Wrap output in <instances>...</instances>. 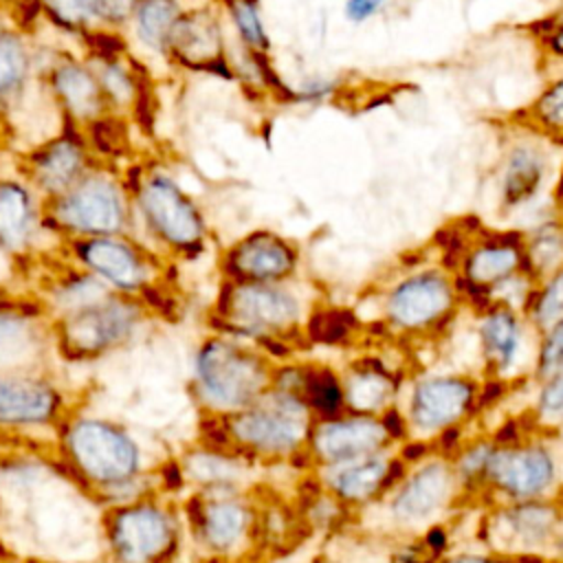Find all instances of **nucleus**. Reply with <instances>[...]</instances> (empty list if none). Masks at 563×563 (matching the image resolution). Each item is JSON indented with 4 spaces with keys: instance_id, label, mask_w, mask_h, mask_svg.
<instances>
[{
    "instance_id": "1",
    "label": "nucleus",
    "mask_w": 563,
    "mask_h": 563,
    "mask_svg": "<svg viewBox=\"0 0 563 563\" xmlns=\"http://www.w3.org/2000/svg\"><path fill=\"white\" fill-rule=\"evenodd\" d=\"M466 308L457 277L440 262H418L400 273L380 301L385 328L405 341L442 339Z\"/></svg>"
},
{
    "instance_id": "2",
    "label": "nucleus",
    "mask_w": 563,
    "mask_h": 563,
    "mask_svg": "<svg viewBox=\"0 0 563 563\" xmlns=\"http://www.w3.org/2000/svg\"><path fill=\"white\" fill-rule=\"evenodd\" d=\"M46 222L73 240L125 233L134 222L125 172L97 163L68 191L46 200Z\"/></svg>"
},
{
    "instance_id": "3",
    "label": "nucleus",
    "mask_w": 563,
    "mask_h": 563,
    "mask_svg": "<svg viewBox=\"0 0 563 563\" xmlns=\"http://www.w3.org/2000/svg\"><path fill=\"white\" fill-rule=\"evenodd\" d=\"M132 211L150 233L174 249H198L207 233L200 205L183 183L156 161H139L125 169Z\"/></svg>"
},
{
    "instance_id": "4",
    "label": "nucleus",
    "mask_w": 563,
    "mask_h": 563,
    "mask_svg": "<svg viewBox=\"0 0 563 563\" xmlns=\"http://www.w3.org/2000/svg\"><path fill=\"white\" fill-rule=\"evenodd\" d=\"M405 383V405L398 402V409L413 440L435 444L444 435L466 429L479 413L482 376L464 372H422Z\"/></svg>"
},
{
    "instance_id": "5",
    "label": "nucleus",
    "mask_w": 563,
    "mask_h": 563,
    "mask_svg": "<svg viewBox=\"0 0 563 563\" xmlns=\"http://www.w3.org/2000/svg\"><path fill=\"white\" fill-rule=\"evenodd\" d=\"M563 488V457L550 433H526L510 442H497L486 477L482 501H523L556 497Z\"/></svg>"
},
{
    "instance_id": "6",
    "label": "nucleus",
    "mask_w": 563,
    "mask_h": 563,
    "mask_svg": "<svg viewBox=\"0 0 563 563\" xmlns=\"http://www.w3.org/2000/svg\"><path fill=\"white\" fill-rule=\"evenodd\" d=\"M387 515L394 528L407 534L442 523L464 501L451 457L433 451L407 466L400 482L385 495Z\"/></svg>"
},
{
    "instance_id": "7",
    "label": "nucleus",
    "mask_w": 563,
    "mask_h": 563,
    "mask_svg": "<svg viewBox=\"0 0 563 563\" xmlns=\"http://www.w3.org/2000/svg\"><path fill=\"white\" fill-rule=\"evenodd\" d=\"M482 543L499 554L548 556L563 530V504L559 497L501 501L486 506Z\"/></svg>"
},
{
    "instance_id": "8",
    "label": "nucleus",
    "mask_w": 563,
    "mask_h": 563,
    "mask_svg": "<svg viewBox=\"0 0 563 563\" xmlns=\"http://www.w3.org/2000/svg\"><path fill=\"white\" fill-rule=\"evenodd\" d=\"M97 163L99 158L86 132L59 123L55 132L33 141L18 154L15 172H20L44 200H51L79 183Z\"/></svg>"
},
{
    "instance_id": "9",
    "label": "nucleus",
    "mask_w": 563,
    "mask_h": 563,
    "mask_svg": "<svg viewBox=\"0 0 563 563\" xmlns=\"http://www.w3.org/2000/svg\"><path fill=\"white\" fill-rule=\"evenodd\" d=\"M552 145L519 123H506L495 167L497 205L501 213L523 209L543 191L552 176Z\"/></svg>"
},
{
    "instance_id": "10",
    "label": "nucleus",
    "mask_w": 563,
    "mask_h": 563,
    "mask_svg": "<svg viewBox=\"0 0 563 563\" xmlns=\"http://www.w3.org/2000/svg\"><path fill=\"white\" fill-rule=\"evenodd\" d=\"M222 15L216 0L187 4L169 37L165 62L185 73L235 79Z\"/></svg>"
},
{
    "instance_id": "11",
    "label": "nucleus",
    "mask_w": 563,
    "mask_h": 563,
    "mask_svg": "<svg viewBox=\"0 0 563 563\" xmlns=\"http://www.w3.org/2000/svg\"><path fill=\"white\" fill-rule=\"evenodd\" d=\"M40 88L55 108L59 123L88 130L110 114L99 79L84 51L59 48L42 59Z\"/></svg>"
},
{
    "instance_id": "12",
    "label": "nucleus",
    "mask_w": 563,
    "mask_h": 563,
    "mask_svg": "<svg viewBox=\"0 0 563 563\" xmlns=\"http://www.w3.org/2000/svg\"><path fill=\"white\" fill-rule=\"evenodd\" d=\"M475 314V347L482 363V378L515 383L517 369L528 352V334H537L528 317L519 310L488 303ZM539 336V334H537Z\"/></svg>"
},
{
    "instance_id": "13",
    "label": "nucleus",
    "mask_w": 563,
    "mask_h": 563,
    "mask_svg": "<svg viewBox=\"0 0 563 563\" xmlns=\"http://www.w3.org/2000/svg\"><path fill=\"white\" fill-rule=\"evenodd\" d=\"M198 383L202 396L222 409L244 407L257 398L264 372L255 358L231 343H209L198 356Z\"/></svg>"
},
{
    "instance_id": "14",
    "label": "nucleus",
    "mask_w": 563,
    "mask_h": 563,
    "mask_svg": "<svg viewBox=\"0 0 563 563\" xmlns=\"http://www.w3.org/2000/svg\"><path fill=\"white\" fill-rule=\"evenodd\" d=\"M233 433L240 442L260 451H292L308 435V402L290 391L275 396L251 411L238 413Z\"/></svg>"
},
{
    "instance_id": "15",
    "label": "nucleus",
    "mask_w": 563,
    "mask_h": 563,
    "mask_svg": "<svg viewBox=\"0 0 563 563\" xmlns=\"http://www.w3.org/2000/svg\"><path fill=\"white\" fill-rule=\"evenodd\" d=\"M42 55L31 29L20 24L0 7V121L11 128V119L22 110L31 88L40 86Z\"/></svg>"
},
{
    "instance_id": "16",
    "label": "nucleus",
    "mask_w": 563,
    "mask_h": 563,
    "mask_svg": "<svg viewBox=\"0 0 563 563\" xmlns=\"http://www.w3.org/2000/svg\"><path fill=\"white\" fill-rule=\"evenodd\" d=\"M394 444L383 416H334L312 429V451L325 466L383 453Z\"/></svg>"
},
{
    "instance_id": "17",
    "label": "nucleus",
    "mask_w": 563,
    "mask_h": 563,
    "mask_svg": "<svg viewBox=\"0 0 563 563\" xmlns=\"http://www.w3.org/2000/svg\"><path fill=\"white\" fill-rule=\"evenodd\" d=\"M407 462L400 453L383 451L328 466L325 486L347 508L367 506L385 495L400 482L407 471Z\"/></svg>"
},
{
    "instance_id": "18",
    "label": "nucleus",
    "mask_w": 563,
    "mask_h": 563,
    "mask_svg": "<svg viewBox=\"0 0 563 563\" xmlns=\"http://www.w3.org/2000/svg\"><path fill=\"white\" fill-rule=\"evenodd\" d=\"M68 444L81 471L97 482L117 484L130 477L136 468L134 444L121 431L103 422H77L70 431Z\"/></svg>"
},
{
    "instance_id": "19",
    "label": "nucleus",
    "mask_w": 563,
    "mask_h": 563,
    "mask_svg": "<svg viewBox=\"0 0 563 563\" xmlns=\"http://www.w3.org/2000/svg\"><path fill=\"white\" fill-rule=\"evenodd\" d=\"M42 227H48L46 200L20 172L0 174V246L20 251Z\"/></svg>"
},
{
    "instance_id": "20",
    "label": "nucleus",
    "mask_w": 563,
    "mask_h": 563,
    "mask_svg": "<svg viewBox=\"0 0 563 563\" xmlns=\"http://www.w3.org/2000/svg\"><path fill=\"white\" fill-rule=\"evenodd\" d=\"M405 380L391 365L367 358L354 365L341 380L345 409L361 416H383L398 405Z\"/></svg>"
},
{
    "instance_id": "21",
    "label": "nucleus",
    "mask_w": 563,
    "mask_h": 563,
    "mask_svg": "<svg viewBox=\"0 0 563 563\" xmlns=\"http://www.w3.org/2000/svg\"><path fill=\"white\" fill-rule=\"evenodd\" d=\"M73 246L92 273L121 288H134L145 279V260L125 233L79 238Z\"/></svg>"
},
{
    "instance_id": "22",
    "label": "nucleus",
    "mask_w": 563,
    "mask_h": 563,
    "mask_svg": "<svg viewBox=\"0 0 563 563\" xmlns=\"http://www.w3.org/2000/svg\"><path fill=\"white\" fill-rule=\"evenodd\" d=\"M295 246L273 231H253L240 238L229 253L231 268L251 282H273L286 277L295 268Z\"/></svg>"
},
{
    "instance_id": "23",
    "label": "nucleus",
    "mask_w": 563,
    "mask_h": 563,
    "mask_svg": "<svg viewBox=\"0 0 563 563\" xmlns=\"http://www.w3.org/2000/svg\"><path fill=\"white\" fill-rule=\"evenodd\" d=\"M130 306L114 301H95L73 310L66 323V341L79 352H97L121 341L132 328Z\"/></svg>"
},
{
    "instance_id": "24",
    "label": "nucleus",
    "mask_w": 563,
    "mask_h": 563,
    "mask_svg": "<svg viewBox=\"0 0 563 563\" xmlns=\"http://www.w3.org/2000/svg\"><path fill=\"white\" fill-rule=\"evenodd\" d=\"M169 534V523L163 512L139 506L117 517L112 541L125 563H145L167 548Z\"/></svg>"
},
{
    "instance_id": "25",
    "label": "nucleus",
    "mask_w": 563,
    "mask_h": 563,
    "mask_svg": "<svg viewBox=\"0 0 563 563\" xmlns=\"http://www.w3.org/2000/svg\"><path fill=\"white\" fill-rule=\"evenodd\" d=\"M231 312L242 325H249L253 330H275L288 328L297 321L299 303L284 288L246 284L235 288L231 297Z\"/></svg>"
},
{
    "instance_id": "26",
    "label": "nucleus",
    "mask_w": 563,
    "mask_h": 563,
    "mask_svg": "<svg viewBox=\"0 0 563 563\" xmlns=\"http://www.w3.org/2000/svg\"><path fill=\"white\" fill-rule=\"evenodd\" d=\"M185 9V0H139L123 31L130 46L165 59L169 37Z\"/></svg>"
},
{
    "instance_id": "27",
    "label": "nucleus",
    "mask_w": 563,
    "mask_h": 563,
    "mask_svg": "<svg viewBox=\"0 0 563 563\" xmlns=\"http://www.w3.org/2000/svg\"><path fill=\"white\" fill-rule=\"evenodd\" d=\"M508 121L532 130L563 150V66L545 73V81L537 95L523 108L515 110Z\"/></svg>"
},
{
    "instance_id": "28",
    "label": "nucleus",
    "mask_w": 563,
    "mask_h": 563,
    "mask_svg": "<svg viewBox=\"0 0 563 563\" xmlns=\"http://www.w3.org/2000/svg\"><path fill=\"white\" fill-rule=\"evenodd\" d=\"M55 409V394L35 380L0 378V422H42Z\"/></svg>"
},
{
    "instance_id": "29",
    "label": "nucleus",
    "mask_w": 563,
    "mask_h": 563,
    "mask_svg": "<svg viewBox=\"0 0 563 563\" xmlns=\"http://www.w3.org/2000/svg\"><path fill=\"white\" fill-rule=\"evenodd\" d=\"M526 271L543 282L559 268H563V213L554 211L552 216L539 220L530 229L521 231Z\"/></svg>"
},
{
    "instance_id": "30",
    "label": "nucleus",
    "mask_w": 563,
    "mask_h": 563,
    "mask_svg": "<svg viewBox=\"0 0 563 563\" xmlns=\"http://www.w3.org/2000/svg\"><path fill=\"white\" fill-rule=\"evenodd\" d=\"M40 22L79 44L103 26L99 0H35Z\"/></svg>"
},
{
    "instance_id": "31",
    "label": "nucleus",
    "mask_w": 563,
    "mask_h": 563,
    "mask_svg": "<svg viewBox=\"0 0 563 563\" xmlns=\"http://www.w3.org/2000/svg\"><path fill=\"white\" fill-rule=\"evenodd\" d=\"M495 446H497V440L490 431H479L471 435L466 433L464 440L449 455L453 471L460 479L464 501H482L484 477H486V468Z\"/></svg>"
},
{
    "instance_id": "32",
    "label": "nucleus",
    "mask_w": 563,
    "mask_h": 563,
    "mask_svg": "<svg viewBox=\"0 0 563 563\" xmlns=\"http://www.w3.org/2000/svg\"><path fill=\"white\" fill-rule=\"evenodd\" d=\"M227 15L238 48L255 55H271L273 40L260 0H216Z\"/></svg>"
},
{
    "instance_id": "33",
    "label": "nucleus",
    "mask_w": 563,
    "mask_h": 563,
    "mask_svg": "<svg viewBox=\"0 0 563 563\" xmlns=\"http://www.w3.org/2000/svg\"><path fill=\"white\" fill-rule=\"evenodd\" d=\"M40 352V336L31 321L0 312V369L29 365Z\"/></svg>"
},
{
    "instance_id": "34",
    "label": "nucleus",
    "mask_w": 563,
    "mask_h": 563,
    "mask_svg": "<svg viewBox=\"0 0 563 563\" xmlns=\"http://www.w3.org/2000/svg\"><path fill=\"white\" fill-rule=\"evenodd\" d=\"M532 383L537 389L523 418L532 431L552 433L559 424H563V367Z\"/></svg>"
},
{
    "instance_id": "35",
    "label": "nucleus",
    "mask_w": 563,
    "mask_h": 563,
    "mask_svg": "<svg viewBox=\"0 0 563 563\" xmlns=\"http://www.w3.org/2000/svg\"><path fill=\"white\" fill-rule=\"evenodd\" d=\"M526 33L545 73L563 66V0L541 18L526 24Z\"/></svg>"
},
{
    "instance_id": "36",
    "label": "nucleus",
    "mask_w": 563,
    "mask_h": 563,
    "mask_svg": "<svg viewBox=\"0 0 563 563\" xmlns=\"http://www.w3.org/2000/svg\"><path fill=\"white\" fill-rule=\"evenodd\" d=\"M246 523L249 515L244 506L233 501H213L202 515V534L213 548L227 550L238 543L246 530Z\"/></svg>"
},
{
    "instance_id": "37",
    "label": "nucleus",
    "mask_w": 563,
    "mask_h": 563,
    "mask_svg": "<svg viewBox=\"0 0 563 563\" xmlns=\"http://www.w3.org/2000/svg\"><path fill=\"white\" fill-rule=\"evenodd\" d=\"M130 125H132V121H128L123 117L106 114L97 123H92L88 130H84L99 163L114 165L117 158L128 156L132 152Z\"/></svg>"
},
{
    "instance_id": "38",
    "label": "nucleus",
    "mask_w": 563,
    "mask_h": 563,
    "mask_svg": "<svg viewBox=\"0 0 563 563\" xmlns=\"http://www.w3.org/2000/svg\"><path fill=\"white\" fill-rule=\"evenodd\" d=\"M526 317L537 334L548 332L563 319V268L537 284Z\"/></svg>"
},
{
    "instance_id": "39",
    "label": "nucleus",
    "mask_w": 563,
    "mask_h": 563,
    "mask_svg": "<svg viewBox=\"0 0 563 563\" xmlns=\"http://www.w3.org/2000/svg\"><path fill=\"white\" fill-rule=\"evenodd\" d=\"M303 389H306V402L314 407L319 413H323L325 418L341 416V411L345 409L343 385L328 369L308 374V378L303 380Z\"/></svg>"
},
{
    "instance_id": "40",
    "label": "nucleus",
    "mask_w": 563,
    "mask_h": 563,
    "mask_svg": "<svg viewBox=\"0 0 563 563\" xmlns=\"http://www.w3.org/2000/svg\"><path fill=\"white\" fill-rule=\"evenodd\" d=\"M343 84L330 75H310L299 79L297 84L286 86L284 103L292 106H321L332 101L341 92Z\"/></svg>"
},
{
    "instance_id": "41",
    "label": "nucleus",
    "mask_w": 563,
    "mask_h": 563,
    "mask_svg": "<svg viewBox=\"0 0 563 563\" xmlns=\"http://www.w3.org/2000/svg\"><path fill=\"white\" fill-rule=\"evenodd\" d=\"M559 367H563V319L539 334L530 380H539Z\"/></svg>"
},
{
    "instance_id": "42",
    "label": "nucleus",
    "mask_w": 563,
    "mask_h": 563,
    "mask_svg": "<svg viewBox=\"0 0 563 563\" xmlns=\"http://www.w3.org/2000/svg\"><path fill=\"white\" fill-rule=\"evenodd\" d=\"M413 539L402 541L400 548L391 554V563H438L442 552L435 550L427 537L420 534H411Z\"/></svg>"
},
{
    "instance_id": "43",
    "label": "nucleus",
    "mask_w": 563,
    "mask_h": 563,
    "mask_svg": "<svg viewBox=\"0 0 563 563\" xmlns=\"http://www.w3.org/2000/svg\"><path fill=\"white\" fill-rule=\"evenodd\" d=\"M189 468L196 473L198 479H205V482H227L233 475L229 462H224L220 457H211V455L194 457Z\"/></svg>"
},
{
    "instance_id": "44",
    "label": "nucleus",
    "mask_w": 563,
    "mask_h": 563,
    "mask_svg": "<svg viewBox=\"0 0 563 563\" xmlns=\"http://www.w3.org/2000/svg\"><path fill=\"white\" fill-rule=\"evenodd\" d=\"M391 0H345L343 2V18L352 24H365L380 15Z\"/></svg>"
},
{
    "instance_id": "45",
    "label": "nucleus",
    "mask_w": 563,
    "mask_h": 563,
    "mask_svg": "<svg viewBox=\"0 0 563 563\" xmlns=\"http://www.w3.org/2000/svg\"><path fill=\"white\" fill-rule=\"evenodd\" d=\"M99 2H101L103 26L125 31V24L139 0H99Z\"/></svg>"
},
{
    "instance_id": "46",
    "label": "nucleus",
    "mask_w": 563,
    "mask_h": 563,
    "mask_svg": "<svg viewBox=\"0 0 563 563\" xmlns=\"http://www.w3.org/2000/svg\"><path fill=\"white\" fill-rule=\"evenodd\" d=\"M438 563H519L517 556H508V554H499L495 550H471V552H444L440 556Z\"/></svg>"
},
{
    "instance_id": "47",
    "label": "nucleus",
    "mask_w": 563,
    "mask_h": 563,
    "mask_svg": "<svg viewBox=\"0 0 563 563\" xmlns=\"http://www.w3.org/2000/svg\"><path fill=\"white\" fill-rule=\"evenodd\" d=\"M317 323H319V325H314L317 336L321 341H328V343H334V341L343 339L350 332V328H352L350 319L345 314H341V312H325V314H321L317 319Z\"/></svg>"
},
{
    "instance_id": "48",
    "label": "nucleus",
    "mask_w": 563,
    "mask_h": 563,
    "mask_svg": "<svg viewBox=\"0 0 563 563\" xmlns=\"http://www.w3.org/2000/svg\"><path fill=\"white\" fill-rule=\"evenodd\" d=\"M548 556H552V559H556V561H561L563 563V530L559 532V537L554 539V543H552V548H550V554Z\"/></svg>"
},
{
    "instance_id": "49",
    "label": "nucleus",
    "mask_w": 563,
    "mask_h": 563,
    "mask_svg": "<svg viewBox=\"0 0 563 563\" xmlns=\"http://www.w3.org/2000/svg\"><path fill=\"white\" fill-rule=\"evenodd\" d=\"M550 438L554 440V444H556V449H559V453H561V457H563V424H559V427L550 433Z\"/></svg>"
},
{
    "instance_id": "50",
    "label": "nucleus",
    "mask_w": 563,
    "mask_h": 563,
    "mask_svg": "<svg viewBox=\"0 0 563 563\" xmlns=\"http://www.w3.org/2000/svg\"><path fill=\"white\" fill-rule=\"evenodd\" d=\"M9 125L7 123H2L0 121V150H4V145H7V139H9Z\"/></svg>"
},
{
    "instance_id": "51",
    "label": "nucleus",
    "mask_w": 563,
    "mask_h": 563,
    "mask_svg": "<svg viewBox=\"0 0 563 563\" xmlns=\"http://www.w3.org/2000/svg\"><path fill=\"white\" fill-rule=\"evenodd\" d=\"M556 497H559V501H561V504H563V488H561V490H559V495H556Z\"/></svg>"
},
{
    "instance_id": "52",
    "label": "nucleus",
    "mask_w": 563,
    "mask_h": 563,
    "mask_svg": "<svg viewBox=\"0 0 563 563\" xmlns=\"http://www.w3.org/2000/svg\"><path fill=\"white\" fill-rule=\"evenodd\" d=\"M323 563H328V561H323Z\"/></svg>"
}]
</instances>
